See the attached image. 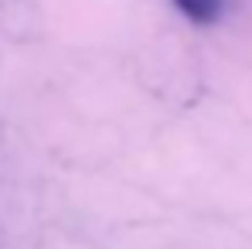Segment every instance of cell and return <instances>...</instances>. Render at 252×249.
<instances>
[{
	"label": "cell",
	"instance_id": "6da1fadb",
	"mask_svg": "<svg viewBox=\"0 0 252 249\" xmlns=\"http://www.w3.org/2000/svg\"><path fill=\"white\" fill-rule=\"evenodd\" d=\"M174 3H177L181 14L191 17L194 24H211V21L221 14V7H225V0H174Z\"/></svg>",
	"mask_w": 252,
	"mask_h": 249
}]
</instances>
